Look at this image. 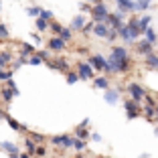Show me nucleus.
<instances>
[{
	"instance_id": "nucleus-1",
	"label": "nucleus",
	"mask_w": 158,
	"mask_h": 158,
	"mask_svg": "<svg viewBox=\"0 0 158 158\" xmlns=\"http://www.w3.org/2000/svg\"><path fill=\"white\" fill-rule=\"evenodd\" d=\"M124 110H126V118H128V120H134V118H138L140 114H142L140 103L134 102V99H126L124 102Z\"/></svg>"
},
{
	"instance_id": "nucleus-2",
	"label": "nucleus",
	"mask_w": 158,
	"mask_h": 158,
	"mask_svg": "<svg viewBox=\"0 0 158 158\" xmlns=\"http://www.w3.org/2000/svg\"><path fill=\"white\" fill-rule=\"evenodd\" d=\"M91 16H93V23H106L107 16H110V12H107V8H106L103 2H98V4L93 6V10H91Z\"/></svg>"
},
{
	"instance_id": "nucleus-3",
	"label": "nucleus",
	"mask_w": 158,
	"mask_h": 158,
	"mask_svg": "<svg viewBox=\"0 0 158 158\" xmlns=\"http://www.w3.org/2000/svg\"><path fill=\"white\" fill-rule=\"evenodd\" d=\"M128 91H130L132 99H134V102H138V103L146 98V89L142 87L140 83H130V85H128Z\"/></svg>"
},
{
	"instance_id": "nucleus-4",
	"label": "nucleus",
	"mask_w": 158,
	"mask_h": 158,
	"mask_svg": "<svg viewBox=\"0 0 158 158\" xmlns=\"http://www.w3.org/2000/svg\"><path fill=\"white\" fill-rule=\"evenodd\" d=\"M106 24H110L112 28H122L124 27V12H116V14H110L106 20Z\"/></svg>"
},
{
	"instance_id": "nucleus-5",
	"label": "nucleus",
	"mask_w": 158,
	"mask_h": 158,
	"mask_svg": "<svg viewBox=\"0 0 158 158\" xmlns=\"http://www.w3.org/2000/svg\"><path fill=\"white\" fill-rule=\"evenodd\" d=\"M89 65H91L93 69H98V71H107V59H103L102 55H93L91 59H89Z\"/></svg>"
},
{
	"instance_id": "nucleus-6",
	"label": "nucleus",
	"mask_w": 158,
	"mask_h": 158,
	"mask_svg": "<svg viewBox=\"0 0 158 158\" xmlns=\"http://www.w3.org/2000/svg\"><path fill=\"white\" fill-rule=\"evenodd\" d=\"M77 73L81 79H93V67L89 63H79L77 65Z\"/></svg>"
},
{
	"instance_id": "nucleus-7",
	"label": "nucleus",
	"mask_w": 158,
	"mask_h": 158,
	"mask_svg": "<svg viewBox=\"0 0 158 158\" xmlns=\"http://www.w3.org/2000/svg\"><path fill=\"white\" fill-rule=\"evenodd\" d=\"M136 51L138 53H142V55H150V53H154V47H152V43L150 41H146V39H142V41L136 45Z\"/></svg>"
},
{
	"instance_id": "nucleus-8",
	"label": "nucleus",
	"mask_w": 158,
	"mask_h": 158,
	"mask_svg": "<svg viewBox=\"0 0 158 158\" xmlns=\"http://www.w3.org/2000/svg\"><path fill=\"white\" fill-rule=\"evenodd\" d=\"M53 144L63 146V148H69V146H73V138H69V136H65V134H61V136H53Z\"/></svg>"
},
{
	"instance_id": "nucleus-9",
	"label": "nucleus",
	"mask_w": 158,
	"mask_h": 158,
	"mask_svg": "<svg viewBox=\"0 0 158 158\" xmlns=\"http://www.w3.org/2000/svg\"><path fill=\"white\" fill-rule=\"evenodd\" d=\"M116 2H118L120 12H132V10H136V2L134 0H116Z\"/></svg>"
},
{
	"instance_id": "nucleus-10",
	"label": "nucleus",
	"mask_w": 158,
	"mask_h": 158,
	"mask_svg": "<svg viewBox=\"0 0 158 158\" xmlns=\"http://www.w3.org/2000/svg\"><path fill=\"white\" fill-rule=\"evenodd\" d=\"M93 33L98 35V37H106L107 39V35H110V24H106V23H95Z\"/></svg>"
},
{
	"instance_id": "nucleus-11",
	"label": "nucleus",
	"mask_w": 158,
	"mask_h": 158,
	"mask_svg": "<svg viewBox=\"0 0 158 158\" xmlns=\"http://www.w3.org/2000/svg\"><path fill=\"white\" fill-rule=\"evenodd\" d=\"M112 57L118 59V61L130 59V55H128V51H126V47H114V49H112Z\"/></svg>"
},
{
	"instance_id": "nucleus-12",
	"label": "nucleus",
	"mask_w": 158,
	"mask_h": 158,
	"mask_svg": "<svg viewBox=\"0 0 158 158\" xmlns=\"http://www.w3.org/2000/svg\"><path fill=\"white\" fill-rule=\"evenodd\" d=\"M49 49H51V51H63V49H65V41L61 37L51 39V41H49Z\"/></svg>"
},
{
	"instance_id": "nucleus-13",
	"label": "nucleus",
	"mask_w": 158,
	"mask_h": 158,
	"mask_svg": "<svg viewBox=\"0 0 158 158\" xmlns=\"http://www.w3.org/2000/svg\"><path fill=\"white\" fill-rule=\"evenodd\" d=\"M49 67L51 69H57V71H67V61L65 59H53V61H49Z\"/></svg>"
},
{
	"instance_id": "nucleus-14",
	"label": "nucleus",
	"mask_w": 158,
	"mask_h": 158,
	"mask_svg": "<svg viewBox=\"0 0 158 158\" xmlns=\"http://www.w3.org/2000/svg\"><path fill=\"white\" fill-rule=\"evenodd\" d=\"M142 112H144V116H146L148 122H156V106H146V103H144Z\"/></svg>"
},
{
	"instance_id": "nucleus-15",
	"label": "nucleus",
	"mask_w": 158,
	"mask_h": 158,
	"mask_svg": "<svg viewBox=\"0 0 158 158\" xmlns=\"http://www.w3.org/2000/svg\"><path fill=\"white\" fill-rule=\"evenodd\" d=\"M0 148L6 150V152H8L12 158H19V148H16V146H14L12 142H2V144H0Z\"/></svg>"
},
{
	"instance_id": "nucleus-16",
	"label": "nucleus",
	"mask_w": 158,
	"mask_h": 158,
	"mask_svg": "<svg viewBox=\"0 0 158 158\" xmlns=\"http://www.w3.org/2000/svg\"><path fill=\"white\" fill-rule=\"evenodd\" d=\"M87 124H89V120H85L83 124H81L77 130H75V136H77V138H81V140H87V138H89V132H87V128H85Z\"/></svg>"
},
{
	"instance_id": "nucleus-17",
	"label": "nucleus",
	"mask_w": 158,
	"mask_h": 158,
	"mask_svg": "<svg viewBox=\"0 0 158 158\" xmlns=\"http://www.w3.org/2000/svg\"><path fill=\"white\" fill-rule=\"evenodd\" d=\"M146 67H148V69H158V53L146 55Z\"/></svg>"
},
{
	"instance_id": "nucleus-18",
	"label": "nucleus",
	"mask_w": 158,
	"mask_h": 158,
	"mask_svg": "<svg viewBox=\"0 0 158 158\" xmlns=\"http://www.w3.org/2000/svg\"><path fill=\"white\" fill-rule=\"evenodd\" d=\"M103 99H106L107 103H118V91H114V89H107L106 91V95H103Z\"/></svg>"
},
{
	"instance_id": "nucleus-19",
	"label": "nucleus",
	"mask_w": 158,
	"mask_h": 158,
	"mask_svg": "<svg viewBox=\"0 0 158 158\" xmlns=\"http://www.w3.org/2000/svg\"><path fill=\"white\" fill-rule=\"evenodd\" d=\"M118 33H120V37L124 39V41H134V39H132V33H130V28H128V24H124V27L122 28H118Z\"/></svg>"
},
{
	"instance_id": "nucleus-20",
	"label": "nucleus",
	"mask_w": 158,
	"mask_h": 158,
	"mask_svg": "<svg viewBox=\"0 0 158 158\" xmlns=\"http://www.w3.org/2000/svg\"><path fill=\"white\" fill-rule=\"evenodd\" d=\"M144 39H146V41H150L152 45H154V43L158 41V35L154 33V28H152V27H148V28L144 31Z\"/></svg>"
},
{
	"instance_id": "nucleus-21",
	"label": "nucleus",
	"mask_w": 158,
	"mask_h": 158,
	"mask_svg": "<svg viewBox=\"0 0 158 158\" xmlns=\"http://www.w3.org/2000/svg\"><path fill=\"white\" fill-rule=\"evenodd\" d=\"M6 122H8V126H10V128H12V130H20V132H27V128H24V126H20L19 122L14 120V118L6 116Z\"/></svg>"
},
{
	"instance_id": "nucleus-22",
	"label": "nucleus",
	"mask_w": 158,
	"mask_h": 158,
	"mask_svg": "<svg viewBox=\"0 0 158 158\" xmlns=\"http://www.w3.org/2000/svg\"><path fill=\"white\" fill-rule=\"evenodd\" d=\"M93 85H95V87H99V89H107V87H110V81H107L106 77H95Z\"/></svg>"
},
{
	"instance_id": "nucleus-23",
	"label": "nucleus",
	"mask_w": 158,
	"mask_h": 158,
	"mask_svg": "<svg viewBox=\"0 0 158 158\" xmlns=\"http://www.w3.org/2000/svg\"><path fill=\"white\" fill-rule=\"evenodd\" d=\"M150 20H152V16H150V14H144V16L140 19V28H142V33H144L146 28L150 27Z\"/></svg>"
},
{
	"instance_id": "nucleus-24",
	"label": "nucleus",
	"mask_w": 158,
	"mask_h": 158,
	"mask_svg": "<svg viewBox=\"0 0 158 158\" xmlns=\"http://www.w3.org/2000/svg\"><path fill=\"white\" fill-rule=\"evenodd\" d=\"M8 63H10V53H8V51L0 53V67H2V69H4V67L8 65Z\"/></svg>"
},
{
	"instance_id": "nucleus-25",
	"label": "nucleus",
	"mask_w": 158,
	"mask_h": 158,
	"mask_svg": "<svg viewBox=\"0 0 158 158\" xmlns=\"http://www.w3.org/2000/svg\"><path fill=\"white\" fill-rule=\"evenodd\" d=\"M24 146H27L28 154H37V144H35V140H33V138H28L27 142H24Z\"/></svg>"
},
{
	"instance_id": "nucleus-26",
	"label": "nucleus",
	"mask_w": 158,
	"mask_h": 158,
	"mask_svg": "<svg viewBox=\"0 0 158 158\" xmlns=\"http://www.w3.org/2000/svg\"><path fill=\"white\" fill-rule=\"evenodd\" d=\"M71 27H73V28H81V31H83V27H85L83 16H75V19H73V23H71Z\"/></svg>"
},
{
	"instance_id": "nucleus-27",
	"label": "nucleus",
	"mask_w": 158,
	"mask_h": 158,
	"mask_svg": "<svg viewBox=\"0 0 158 158\" xmlns=\"http://www.w3.org/2000/svg\"><path fill=\"white\" fill-rule=\"evenodd\" d=\"M85 140H81V138H73V148L75 150H85Z\"/></svg>"
},
{
	"instance_id": "nucleus-28",
	"label": "nucleus",
	"mask_w": 158,
	"mask_h": 158,
	"mask_svg": "<svg viewBox=\"0 0 158 158\" xmlns=\"http://www.w3.org/2000/svg\"><path fill=\"white\" fill-rule=\"evenodd\" d=\"M20 47H23V49H20V53H23L24 57H27V55H31V53L35 51V47H33V45H28V43H23Z\"/></svg>"
},
{
	"instance_id": "nucleus-29",
	"label": "nucleus",
	"mask_w": 158,
	"mask_h": 158,
	"mask_svg": "<svg viewBox=\"0 0 158 158\" xmlns=\"http://www.w3.org/2000/svg\"><path fill=\"white\" fill-rule=\"evenodd\" d=\"M0 95H2V99H4V102H10V99L14 98V91L8 87V89H2V93H0Z\"/></svg>"
},
{
	"instance_id": "nucleus-30",
	"label": "nucleus",
	"mask_w": 158,
	"mask_h": 158,
	"mask_svg": "<svg viewBox=\"0 0 158 158\" xmlns=\"http://www.w3.org/2000/svg\"><path fill=\"white\" fill-rule=\"evenodd\" d=\"M150 2H152V0H138V2H136V10H146L150 6Z\"/></svg>"
},
{
	"instance_id": "nucleus-31",
	"label": "nucleus",
	"mask_w": 158,
	"mask_h": 158,
	"mask_svg": "<svg viewBox=\"0 0 158 158\" xmlns=\"http://www.w3.org/2000/svg\"><path fill=\"white\" fill-rule=\"evenodd\" d=\"M10 77H12V71H4L0 67V81H8Z\"/></svg>"
},
{
	"instance_id": "nucleus-32",
	"label": "nucleus",
	"mask_w": 158,
	"mask_h": 158,
	"mask_svg": "<svg viewBox=\"0 0 158 158\" xmlns=\"http://www.w3.org/2000/svg\"><path fill=\"white\" fill-rule=\"evenodd\" d=\"M79 79H81L79 73H67V83H69V85H73L75 81H79Z\"/></svg>"
},
{
	"instance_id": "nucleus-33",
	"label": "nucleus",
	"mask_w": 158,
	"mask_h": 158,
	"mask_svg": "<svg viewBox=\"0 0 158 158\" xmlns=\"http://www.w3.org/2000/svg\"><path fill=\"white\" fill-rule=\"evenodd\" d=\"M51 31H53L55 35H61V31H63V27H61L59 23H51Z\"/></svg>"
},
{
	"instance_id": "nucleus-34",
	"label": "nucleus",
	"mask_w": 158,
	"mask_h": 158,
	"mask_svg": "<svg viewBox=\"0 0 158 158\" xmlns=\"http://www.w3.org/2000/svg\"><path fill=\"white\" fill-rule=\"evenodd\" d=\"M93 27H95V23H89V24H85L81 33H83V35H89V33H93Z\"/></svg>"
},
{
	"instance_id": "nucleus-35",
	"label": "nucleus",
	"mask_w": 158,
	"mask_h": 158,
	"mask_svg": "<svg viewBox=\"0 0 158 158\" xmlns=\"http://www.w3.org/2000/svg\"><path fill=\"white\" fill-rule=\"evenodd\" d=\"M0 39H8V28H6V24H0Z\"/></svg>"
},
{
	"instance_id": "nucleus-36",
	"label": "nucleus",
	"mask_w": 158,
	"mask_h": 158,
	"mask_svg": "<svg viewBox=\"0 0 158 158\" xmlns=\"http://www.w3.org/2000/svg\"><path fill=\"white\" fill-rule=\"evenodd\" d=\"M61 39H63V41H69L71 39V31L69 28H63V31H61Z\"/></svg>"
},
{
	"instance_id": "nucleus-37",
	"label": "nucleus",
	"mask_w": 158,
	"mask_h": 158,
	"mask_svg": "<svg viewBox=\"0 0 158 158\" xmlns=\"http://www.w3.org/2000/svg\"><path fill=\"white\" fill-rule=\"evenodd\" d=\"M28 63H31V65H41L43 59H41L39 55H35V57H31V59H28Z\"/></svg>"
},
{
	"instance_id": "nucleus-38",
	"label": "nucleus",
	"mask_w": 158,
	"mask_h": 158,
	"mask_svg": "<svg viewBox=\"0 0 158 158\" xmlns=\"http://www.w3.org/2000/svg\"><path fill=\"white\" fill-rule=\"evenodd\" d=\"M27 12L31 14V16H37V19H39V16H41V12H43V10H41V8H28Z\"/></svg>"
},
{
	"instance_id": "nucleus-39",
	"label": "nucleus",
	"mask_w": 158,
	"mask_h": 158,
	"mask_svg": "<svg viewBox=\"0 0 158 158\" xmlns=\"http://www.w3.org/2000/svg\"><path fill=\"white\" fill-rule=\"evenodd\" d=\"M37 27L41 28V31H45V28H47V20H45V19H41V16H39V19H37Z\"/></svg>"
},
{
	"instance_id": "nucleus-40",
	"label": "nucleus",
	"mask_w": 158,
	"mask_h": 158,
	"mask_svg": "<svg viewBox=\"0 0 158 158\" xmlns=\"http://www.w3.org/2000/svg\"><path fill=\"white\" fill-rule=\"evenodd\" d=\"M31 138H33L35 142H43V140H45V136H43V134H37V132H33V134H31Z\"/></svg>"
},
{
	"instance_id": "nucleus-41",
	"label": "nucleus",
	"mask_w": 158,
	"mask_h": 158,
	"mask_svg": "<svg viewBox=\"0 0 158 158\" xmlns=\"http://www.w3.org/2000/svg\"><path fill=\"white\" fill-rule=\"evenodd\" d=\"M41 19H45V20L53 19V12H49V10H43V12H41Z\"/></svg>"
},
{
	"instance_id": "nucleus-42",
	"label": "nucleus",
	"mask_w": 158,
	"mask_h": 158,
	"mask_svg": "<svg viewBox=\"0 0 158 158\" xmlns=\"http://www.w3.org/2000/svg\"><path fill=\"white\" fill-rule=\"evenodd\" d=\"M37 55H39V57H41V59H49V53H47V51H39V53H37Z\"/></svg>"
},
{
	"instance_id": "nucleus-43",
	"label": "nucleus",
	"mask_w": 158,
	"mask_h": 158,
	"mask_svg": "<svg viewBox=\"0 0 158 158\" xmlns=\"http://www.w3.org/2000/svg\"><path fill=\"white\" fill-rule=\"evenodd\" d=\"M81 10H85V12H87V10H89V12H91L93 8H89V6H87V4H85V2H83V4H81Z\"/></svg>"
},
{
	"instance_id": "nucleus-44",
	"label": "nucleus",
	"mask_w": 158,
	"mask_h": 158,
	"mask_svg": "<svg viewBox=\"0 0 158 158\" xmlns=\"http://www.w3.org/2000/svg\"><path fill=\"white\" fill-rule=\"evenodd\" d=\"M37 154H39V156H43V154H45V148H43V146H39V148H37Z\"/></svg>"
},
{
	"instance_id": "nucleus-45",
	"label": "nucleus",
	"mask_w": 158,
	"mask_h": 158,
	"mask_svg": "<svg viewBox=\"0 0 158 158\" xmlns=\"http://www.w3.org/2000/svg\"><path fill=\"white\" fill-rule=\"evenodd\" d=\"M91 138L95 140V142H99V140H102V136H99V134H91Z\"/></svg>"
},
{
	"instance_id": "nucleus-46",
	"label": "nucleus",
	"mask_w": 158,
	"mask_h": 158,
	"mask_svg": "<svg viewBox=\"0 0 158 158\" xmlns=\"http://www.w3.org/2000/svg\"><path fill=\"white\" fill-rule=\"evenodd\" d=\"M33 41H35V43L39 45V43H41V37H39V35H33Z\"/></svg>"
},
{
	"instance_id": "nucleus-47",
	"label": "nucleus",
	"mask_w": 158,
	"mask_h": 158,
	"mask_svg": "<svg viewBox=\"0 0 158 158\" xmlns=\"http://www.w3.org/2000/svg\"><path fill=\"white\" fill-rule=\"evenodd\" d=\"M20 158H31V154H20Z\"/></svg>"
},
{
	"instance_id": "nucleus-48",
	"label": "nucleus",
	"mask_w": 158,
	"mask_h": 158,
	"mask_svg": "<svg viewBox=\"0 0 158 158\" xmlns=\"http://www.w3.org/2000/svg\"><path fill=\"white\" fill-rule=\"evenodd\" d=\"M2 118H6V116H4V114H2V110H0V120H2Z\"/></svg>"
},
{
	"instance_id": "nucleus-49",
	"label": "nucleus",
	"mask_w": 158,
	"mask_h": 158,
	"mask_svg": "<svg viewBox=\"0 0 158 158\" xmlns=\"http://www.w3.org/2000/svg\"><path fill=\"white\" fill-rule=\"evenodd\" d=\"M87 2H95V4H98V2H99V0H87Z\"/></svg>"
},
{
	"instance_id": "nucleus-50",
	"label": "nucleus",
	"mask_w": 158,
	"mask_h": 158,
	"mask_svg": "<svg viewBox=\"0 0 158 158\" xmlns=\"http://www.w3.org/2000/svg\"><path fill=\"white\" fill-rule=\"evenodd\" d=\"M154 134H156V136H158V128H156V130H154Z\"/></svg>"
},
{
	"instance_id": "nucleus-51",
	"label": "nucleus",
	"mask_w": 158,
	"mask_h": 158,
	"mask_svg": "<svg viewBox=\"0 0 158 158\" xmlns=\"http://www.w3.org/2000/svg\"><path fill=\"white\" fill-rule=\"evenodd\" d=\"M156 118H158V106H156Z\"/></svg>"
},
{
	"instance_id": "nucleus-52",
	"label": "nucleus",
	"mask_w": 158,
	"mask_h": 158,
	"mask_svg": "<svg viewBox=\"0 0 158 158\" xmlns=\"http://www.w3.org/2000/svg\"><path fill=\"white\" fill-rule=\"evenodd\" d=\"M99 158H107V156H99Z\"/></svg>"
},
{
	"instance_id": "nucleus-53",
	"label": "nucleus",
	"mask_w": 158,
	"mask_h": 158,
	"mask_svg": "<svg viewBox=\"0 0 158 158\" xmlns=\"http://www.w3.org/2000/svg\"><path fill=\"white\" fill-rule=\"evenodd\" d=\"M75 158H81V156H75Z\"/></svg>"
},
{
	"instance_id": "nucleus-54",
	"label": "nucleus",
	"mask_w": 158,
	"mask_h": 158,
	"mask_svg": "<svg viewBox=\"0 0 158 158\" xmlns=\"http://www.w3.org/2000/svg\"><path fill=\"white\" fill-rule=\"evenodd\" d=\"M156 122H158V118H156Z\"/></svg>"
},
{
	"instance_id": "nucleus-55",
	"label": "nucleus",
	"mask_w": 158,
	"mask_h": 158,
	"mask_svg": "<svg viewBox=\"0 0 158 158\" xmlns=\"http://www.w3.org/2000/svg\"><path fill=\"white\" fill-rule=\"evenodd\" d=\"M156 98H158V95H156Z\"/></svg>"
}]
</instances>
